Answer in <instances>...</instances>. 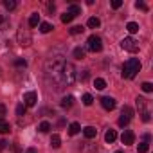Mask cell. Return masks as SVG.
<instances>
[{"label":"cell","instance_id":"6","mask_svg":"<svg viewBox=\"0 0 153 153\" xmlns=\"http://www.w3.org/2000/svg\"><path fill=\"white\" fill-rule=\"evenodd\" d=\"M121 47H123L124 51H128V52H137V51H139V42H137L135 38L128 36V38H124V40L121 42Z\"/></svg>","mask_w":153,"mask_h":153},{"label":"cell","instance_id":"13","mask_svg":"<svg viewBox=\"0 0 153 153\" xmlns=\"http://www.w3.org/2000/svg\"><path fill=\"white\" fill-rule=\"evenodd\" d=\"M11 131V124L4 119H0V133H9Z\"/></svg>","mask_w":153,"mask_h":153},{"label":"cell","instance_id":"8","mask_svg":"<svg viewBox=\"0 0 153 153\" xmlns=\"http://www.w3.org/2000/svg\"><path fill=\"white\" fill-rule=\"evenodd\" d=\"M121 140H123L124 146H131V144L135 142V133H133L131 130H124L123 135H121Z\"/></svg>","mask_w":153,"mask_h":153},{"label":"cell","instance_id":"26","mask_svg":"<svg viewBox=\"0 0 153 153\" xmlns=\"http://www.w3.org/2000/svg\"><path fill=\"white\" fill-rule=\"evenodd\" d=\"M94 85H96V88H97V90H103V88L106 87V81H105V79H101V78H97V79L94 81Z\"/></svg>","mask_w":153,"mask_h":153},{"label":"cell","instance_id":"16","mask_svg":"<svg viewBox=\"0 0 153 153\" xmlns=\"http://www.w3.org/2000/svg\"><path fill=\"white\" fill-rule=\"evenodd\" d=\"M79 130H81V126H79L78 123H72V124L68 126V133H70V135H78Z\"/></svg>","mask_w":153,"mask_h":153},{"label":"cell","instance_id":"27","mask_svg":"<svg viewBox=\"0 0 153 153\" xmlns=\"http://www.w3.org/2000/svg\"><path fill=\"white\" fill-rule=\"evenodd\" d=\"M72 20H74V16H72V15H70L68 11L61 15V22H63V24H68V22H72Z\"/></svg>","mask_w":153,"mask_h":153},{"label":"cell","instance_id":"19","mask_svg":"<svg viewBox=\"0 0 153 153\" xmlns=\"http://www.w3.org/2000/svg\"><path fill=\"white\" fill-rule=\"evenodd\" d=\"M74 58H76V59H83V58H85V49L76 47V49H74Z\"/></svg>","mask_w":153,"mask_h":153},{"label":"cell","instance_id":"1","mask_svg":"<svg viewBox=\"0 0 153 153\" xmlns=\"http://www.w3.org/2000/svg\"><path fill=\"white\" fill-rule=\"evenodd\" d=\"M63 63H65L63 59L52 58V59H49L47 65H45L47 76H52V79H54L56 83H61V67H63Z\"/></svg>","mask_w":153,"mask_h":153},{"label":"cell","instance_id":"3","mask_svg":"<svg viewBox=\"0 0 153 153\" xmlns=\"http://www.w3.org/2000/svg\"><path fill=\"white\" fill-rule=\"evenodd\" d=\"M76 81V68H74V65L72 63H63V67H61V85H72Z\"/></svg>","mask_w":153,"mask_h":153},{"label":"cell","instance_id":"21","mask_svg":"<svg viewBox=\"0 0 153 153\" xmlns=\"http://www.w3.org/2000/svg\"><path fill=\"white\" fill-rule=\"evenodd\" d=\"M52 29H54V27H52L49 22H43V24H40V31H42L43 34H45V33H51Z\"/></svg>","mask_w":153,"mask_h":153},{"label":"cell","instance_id":"10","mask_svg":"<svg viewBox=\"0 0 153 153\" xmlns=\"http://www.w3.org/2000/svg\"><path fill=\"white\" fill-rule=\"evenodd\" d=\"M101 105H103L105 110H114V108H115V99L105 96V97H101Z\"/></svg>","mask_w":153,"mask_h":153},{"label":"cell","instance_id":"32","mask_svg":"<svg viewBox=\"0 0 153 153\" xmlns=\"http://www.w3.org/2000/svg\"><path fill=\"white\" fill-rule=\"evenodd\" d=\"M16 115H20V117L25 115V105H24V103H20V105L16 106Z\"/></svg>","mask_w":153,"mask_h":153},{"label":"cell","instance_id":"7","mask_svg":"<svg viewBox=\"0 0 153 153\" xmlns=\"http://www.w3.org/2000/svg\"><path fill=\"white\" fill-rule=\"evenodd\" d=\"M131 115H133V110H131L128 105H124V106H123V112H121V117H119V126H126V124L130 123Z\"/></svg>","mask_w":153,"mask_h":153},{"label":"cell","instance_id":"18","mask_svg":"<svg viewBox=\"0 0 153 153\" xmlns=\"http://www.w3.org/2000/svg\"><path fill=\"white\" fill-rule=\"evenodd\" d=\"M72 105H74V97H72V96L63 97V101H61V106H63V108H70Z\"/></svg>","mask_w":153,"mask_h":153},{"label":"cell","instance_id":"20","mask_svg":"<svg viewBox=\"0 0 153 153\" xmlns=\"http://www.w3.org/2000/svg\"><path fill=\"white\" fill-rule=\"evenodd\" d=\"M99 25H101V20H99L97 16H92V18H88V27L96 29V27H99Z\"/></svg>","mask_w":153,"mask_h":153},{"label":"cell","instance_id":"39","mask_svg":"<svg viewBox=\"0 0 153 153\" xmlns=\"http://www.w3.org/2000/svg\"><path fill=\"white\" fill-rule=\"evenodd\" d=\"M25 153H36V149H34V148H29V149H27Z\"/></svg>","mask_w":153,"mask_h":153},{"label":"cell","instance_id":"5","mask_svg":"<svg viewBox=\"0 0 153 153\" xmlns=\"http://www.w3.org/2000/svg\"><path fill=\"white\" fill-rule=\"evenodd\" d=\"M87 49H88L90 52H99V51L103 49V42H101V38L96 36V34L88 36V40H87Z\"/></svg>","mask_w":153,"mask_h":153},{"label":"cell","instance_id":"34","mask_svg":"<svg viewBox=\"0 0 153 153\" xmlns=\"http://www.w3.org/2000/svg\"><path fill=\"white\" fill-rule=\"evenodd\" d=\"M148 149H149L148 142H140L139 144V153H148Z\"/></svg>","mask_w":153,"mask_h":153},{"label":"cell","instance_id":"33","mask_svg":"<svg viewBox=\"0 0 153 153\" xmlns=\"http://www.w3.org/2000/svg\"><path fill=\"white\" fill-rule=\"evenodd\" d=\"M15 67H27V61L24 58H16L15 59Z\"/></svg>","mask_w":153,"mask_h":153},{"label":"cell","instance_id":"11","mask_svg":"<svg viewBox=\"0 0 153 153\" xmlns=\"http://www.w3.org/2000/svg\"><path fill=\"white\" fill-rule=\"evenodd\" d=\"M83 135H85L87 139H94V137L97 135V130H96L94 126H87V128H83Z\"/></svg>","mask_w":153,"mask_h":153},{"label":"cell","instance_id":"30","mask_svg":"<svg viewBox=\"0 0 153 153\" xmlns=\"http://www.w3.org/2000/svg\"><path fill=\"white\" fill-rule=\"evenodd\" d=\"M85 29H83V25H74L72 29H70V34H81Z\"/></svg>","mask_w":153,"mask_h":153},{"label":"cell","instance_id":"31","mask_svg":"<svg viewBox=\"0 0 153 153\" xmlns=\"http://www.w3.org/2000/svg\"><path fill=\"white\" fill-rule=\"evenodd\" d=\"M76 79H81V81H87V79H88V70H83L81 74H76Z\"/></svg>","mask_w":153,"mask_h":153},{"label":"cell","instance_id":"24","mask_svg":"<svg viewBox=\"0 0 153 153\" xmlns=\"http://www.w3.org/2000/svg\"><path fill=\"white\" fill-rule=\"evenodd\" d=\"M38 130H40L42 133H47V131L51 130V123H47V121H42V123H40V126H38Z\"/></svg>","mask_w":153,"mask_h":153},{"label":"cell","instance_id":"28","mask_svg":"<svg viewBox=\"0 0 153 153\" xmlns=\"http://www.w3.org/2000/svg\"><path fill=\"white\" fill-rule=\"evenodd\" d=\"M140 88H142L144 92H148V94H149V92H153V85H151L149 81H144V83L140 85Z\"/></svg>","mask_w":153,"mask_h":153},{"label":"cell","instance_id":"23","mask_svg":"<svg viewBox=\"0 0 153 153\" xmlns=\"http://www.w3.org/2000/svg\"><path fill=\"white\" fill-rule=\"evenodd\" d=\"M137 108L140 110V114L146 112V99L144 97H137Z\"/></svg>","mask_w":153,"mask_h":153},{"label":"cell","instance_id":"17","mask_svg":"<svg viewBox=\"0 0 153 153\" xmlns=\"http://www.w3.org/2000/svg\"><path fill=\"white\" fill-rule=\"evenodd\" d=\"M68 13H70L72 16H78V15H81V7H79V6H76V4H70Z\"/></svg>","mask_w":153,"mask_h":153},{"label":"cell","instance_id":"38","mask_svg":"<svg viewBox=\"0 0 153 153\" xmlns=\"http://www.w3.org/2000/svg\"><path fill=\"white\" fill-rule=\"evenodd\" d=\"M6 146H7V142H6V140H0V148H6Z\"/></svg>","mask_w":153,"mask_h":153},{"label":"cell","instance_id":"41","mask_svg":"<svg viewBox=\"0 0 153 153\" xmlns=\"http://www.w3.org/2000/svg\"><path fill=\"white\" fill-rule=\"evenodd\" d=\"M2 22H4V18H2V16H0V24H2Z\"/></svg>","mask_w":153,"mask_h":153},{"label":"cell","instance_id":"15","mask_svg":"<svg viewBox=\"0 0 153 153\" xmlns=\"http://www.w3.org/2000/svg\"><path fill=\"white\" fill-rule=\"evenodd\" d=\"M51 146H52V148H59V146H61V137H59L58 133H54V135L51 137Z\"/></svg>","mask_w":153,"mask_h":153},{"label":"cell","instance_id":"36","mask_svg":"<svg viewBox=\"0 0 153 153\" xmlns=\"http://www.w3.org/2000/svg\"><path fill=\"white\" fill-rule=\"evenodd\" d=\"M140 115H142V121H144V123H148V121L151 119V117H149V112H148V110H146V112H142Z\"/></svg>","mask_w":153,"mask_h":153},{"label":"cell","instance_id":"14","mask_svg":"<svg viewBox=\"0 0 153 153\" xmlns=\"http://www.w3.org/2000/svg\"><path fill=\"white\" fill-rule=\"evenodd\" d=\"M40 24V15L38 13H33L31 18H29V27H36Z\"/></svg>","mask_w":153,"mask_h":153},{"label":"cell","instance_id":"9","mask_svg":"<svg viewBox=\"0 0 153 153\" xmlns=\"http://www.w3.org/2000/svg\"><path fill=\"white\" fill-rule=\"evenodd\" d=\"M36 101H38L36 92H25V94H24V105H25V108H27V106H34Z\"/></svg>","mask_w":153,"mask_h":153},{"label":"cell","instance_id":"12","mask_svg":"<svg viewBox=\"0 0 153 153\" xmlns=\"http://www.w3.org/2000/svg\"><path fill=\"white\" fill-rule=\"evenodd\" d=\"M115 139H117V133H115V130H108V131L105 133V140H106L108 144H112Z\"/></svg>","mask_w":153,"mask_h":153},{"label":"cell","instance_id":"25","mask_svg":"<svg viewBox=\"0 0 153 153\" xmlns=\"http://www.w3.org/2000/svg\"><path fill=\"white\" fill-rule=\"evenodd\" d=\"M4 7H6L7 11H13V9L16 7V2H15V0H4Z\"/></svg>","mask_w":153,"mask_h":153},{"label":"cell","instance_id":"35","mask_svg":"<svg viewBox=\"0 0 153 153\" xmlns=\"http://www.w3.org/2000/svg\"><path fill=\"white\" fill-rule=\"evenodd\" d=\"M135 6H137V9H140V11H148V6H146L144 2H137Z\"/></svg>","mask_w":153,"mask_h":153},{"label":"cell","instance_id":"37","mask_svg":"<svg viewBox=\"0 0 153 153\" xmlns=\"http://www.w3.org/2000/svg\"><path fill=\"white\" fill-rule=\"evenodd\" d=\"M121 6H123V2H121V0H114V2H112V7H114V9H119Z\"/></svg>","mask_w":153,"mask_h":153},{"label":"cell","instance_id":"4","mask_svg":"<svg viewBox=\"0 0 153 153\" xmlns=\"http://www.w3.org/2000/svg\"><path fill=\"white\" fill-rule=\"evenodd\" d=\"M18 42L22 47H29L33 43V36H31V31L25 27V25H20L18 29Z\"/></svg>","mask_w":153,"mask_h":153},{"label":"cell","instance_id":"29","mask_svg":"<svg viewBox=\"0 0 153 153\" xmlns=\"http://www.w3.org/2000/svg\"><path fill=\"white\" fill-rule=\"evenodd\" d=\"M92 103H94V97H92L90 94H85V96H83V105H85V106H90Z\"/></svg>","mask_w":153,"mask_h":153},{"label":"cell","instance_id":"40","mask_svg":"<svg viewBox=\"0 0 153 153\" xmlns=\"http://www.w3.org/2000/svg\"><path fill=\"white\" fill-rule=\"evenodd\" d=\"M115 153H124V151H123V149H117V151H115Z\"/></svg>","mask_w":153,"mask_h":153},{"label":"cell","instance_id":"2","mask_svg":"<svg viewBox=\"0 0 153 153\" xmlns=\"http://www.w3.org/2000/svg\"><path fill=\"white\" fill-rule=\"evenodd\" d=\"M140 61L137 59V58H130L128 61H124V65H123V78H126V79H133L135 76H137V72H140Z\"/></svg>","mask_w":153,"mask_h":153},{"label":"cell","instance_id":"22","mask_svg":"<svg viewBox=\"0 0 153 153\" xmlns=\"http://www.w3.org/2000/svg\"><path fill=\"white\" fill-rule=\"evenodd\" d=\"M126 29H128V33H130V34H135V33L139 31V25H137L135 22H128V25H126Z\"/></svg>","mask_w":153,"mask_h":153}]
</instances>
